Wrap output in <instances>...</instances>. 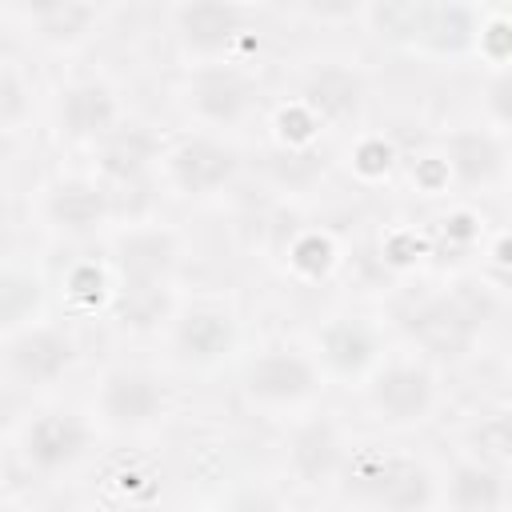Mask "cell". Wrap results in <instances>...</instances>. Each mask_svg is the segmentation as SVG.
Segmentation results:
<instances>
[{
  "mask_svg": "<svg viewBox=\"0 0 512 512\" xmlns=\"http://www.w3.org/2000/svg\"><path fill=\"white\" fill-rule=\"evenodd\" d=\"M352 488L392 512H416L432 496V480L412 460H360L352 472Z\"/></svg>",
  "mask_w": 512,
  "mask_h": 512,
  "instance_id": "obj_1",
  "label": "cell"
},
{
  "mask_svg": "<svg viewBox=\"0 0 512 512\" xmlns=\"http://www.w3.org/2000/svg\"><path fill=\"white\" fill-rule=\"evenodd\" d=\"M248 392L256 400H268V404H292V400H304L312 388H316V376L308 368V360L292 356V352H268L260 356L248 376H244Z\"/></svg>",
  "mask_w": 512,
  "mask_h": 512,
  "instance_id": "obj_4",
  "label": "cell"
},
{
  "mask_svg": "<svg viewBox=\"0 0 512 512\" xmlns=\"http://www.w3.org/2000/svg\"><path fill=\"white\" fill-rule=\"evenodd\" d=\"M104 512H136V508H104Z\"/></svg>",
  "mask_w": 512,
  "mask_h": 512,
  "instance_id": "obj_26",
  "label": "cell"
},
{
  "mask_svg": "<svg viewBox=\"0 0 512 512\" xmlns=\"http://www.w3.org/2000/svg\"><path fill=\"white\" fill-rule=\"evenodd\" d=\"M84 448H88V428L64 412L40 416L24 436V452L36 468H64V464L80 460Z\"/></svg>",
  "mask_w": 512,
  "mask_h": 512,
  "instance_id": "obj_6",
  "label": "cell"
},
{
  "mask_svg": "<svg viewBox=\"0 0 512 512\" xmlns=\"http://www.w3.org/2000/svg\"><path fill=\"white\" fill-rule=\"evenodd\" d=\"M172 260H176L172 236L136 232V236L120 240V272L132 288H156V280L172 268Z\"/></svg>",
  "mask_w": 512,
  "mask_h": 512,
  "instance_id": "obj_11",
  "label": "cell"
},
{
  "mask_svg": "<svg viewBox=\"0 0 512 512\" xmlns=\"http://www.w3.org/2000/svg\"><path fill=\"white\" fill-rule=\"evenodd\" d=\"M124 320L132 324H152L160 312H164V292L160 288H124V304H120Z\"/></svg>",
  "mask_w": 512,
  "mask_h": 512,
  "instance_id": "obj_23",
  "label": "cell"
},
{
  "mask_svg": "<svg viewBox=\"0 0 512 512\" xmlns=\"http://www.w3.org/2000/svg\"><path fill=\"white\" fill-rule=\"evenodd\" d=\"M236 168V156L212 140H184L172 152V176L184 192H208L220 188Z\"/></svg>",
  "mask_w": 512,
  "mask_h": 512,
  "instance_id": "obj_7",
  "label": "cell"
},
{
  "mask_svg": "<svg viewBox=\"0 0 512 512\" xmlns=\"http://www.w3.org/2000/svg\"><path fill=\"white\" fill-rule=\"evenodd\" d=\"M48 212L64 228H88L104 216V196L92 184H60L48 200Z\"/></svg>",
  "mask_w": 512,
  "mask_h": 512,
  "instance_id": "obj_17",
  "label": "cell"
},
{
  "mask_svg": "<svg viewBox=\"0 0 512 512\" xmlns=\"http://www.w3.org/2000/svg\"><path fill=\"white\" fill-rule=\"evenodd\" d=\"M476 440H480V452H484L492 464H500V460L508 456V444H512V440H508V420L496 416V420L480 424V436H476Z\"/></svg>",
  "mask_w": 512,
  "mask_h": 512,
  "instance_id": "obj_24",
  "label": "cell"
},
{
  "mask_svg": "<svg viewBox=\"0 0 512 512\" xmlns=\"http://www.w3.org/2000/svg\"><path fill=\"white\" fill-rule=\"evenodd\" d=\"M192 104L208 120H236L252 104V84L232 68H208L192 84Z\"/></svg>",
  "mask_w": 512,
  "mask_h": 512,
  "instance_id": "obj_10",
  "label": "cell"
},
{
  "mask_svg": "<svg viewBox=\"0 0 512 512\" xmlns=\"http://www.w3.org/2000/svg\"><path fill=\"white\" fill-rule=\"evenodd\" d=\"M452 172L464 184H488L500 172V148L484 132H460L452 136Z\"/></svg>",
  "mask_w": 512,
  "mask_h": 512,
  "instance_id": "obj_16",
  "label": "cell"
},
{
  "mask_svg": "<svg viewBox=\"0 0 512 512\" xmlns=\"http://www.w3.org/2000/svg\"><path fill=\"white\" fill-rule=\"evenodd\" d=\"M148 160H152V140L140 128L112 136L104 148V172H112V176H136Z\"/></svg>",
  "mask_w": 512,
  "mask_h": 512,
  "instance_id": "obj_19",
  "label": "cell"
},
{
  "mask_svg": "<svg viewBox=\"0 0 512 512\" xmlns=\"http://www.w3.org/2000/svg\"><path fill=\"white\" fill-rule=\"evenodd\" d=\"M324 348H328V356H332L340 368H360V364L372 356V340H368V332L356 328V324H336V328H328Z\"/></svg>",
  "mask_w": 512,
  "mask_h": 512,
  "instance_id": "obj_21",
  "label": "cell"
},
{
  "mask_svg": "<svg viewBox=\"0 0 512 512\" xmlns=\"http://www.w3.org/2000/svg\"><path fill=\"white\" fill-rule=\"evenodd\" d=\"M100 404H104V416L112 424H148L160 404H164V392L160 384L148 376V372H136V368H120L104 380V392H100Z\"/></svg>",
  "mask_w": 512,
  "mask_h": 512,
  "instance_id": "obj_5",
  "label": "cell"
},
{
  "mask_svg": "<svg viewBox=\"0 0 512 512\" xmlns=\"http://www.w3.org/2000/svg\"><path fill=\"white\" fill-rule=\"evenodd\" d=\"M244 24V8L236 4H184L176 12V28L188 48L196 52H216L224 48Z\"/></svg>",
  "mask_w": 512,
  "mask_h": 512,
  "instance_id": "obj_8",
  "label": "cell"
},
{
  "mask_svg": "<svg viewBox=\"0 0 512 512\" xmlns=\"http://www.w3.org/2000/svg\"><path fill=\"white\" fill-rule=\"evenodd\" d=\"M432 376L424 368H412V364H392L376 376L372 384V404L384 420L392 424H412L420 420L428 408H432Z\"/></svg>",
  "mask_w": 512,
  "mask_h": 512,
  "instance_id": "obj_3",
  "label": "cell"
},
{
  "mask_svg": "<svg viewBox=\"0 0 512 512\" xmlns=\"http://www.w3.org/2000/svg\"><path fill=\"white\" fill-rule=\"evenodd\" d=\"M36 304H40V288H36V280L16 276V272H4V276H0V324H16V320H24Z\"/></svg>",
  "mask_w": 512,
  "mask_h": 512,
  "instance_id": "obj_22",
  "label": "cell"
},
{
  "mask_svg": "<svg viewBox=\"0 0 512 512\" xmlns=\"http://www.w3.org/2000/svg\"><path fill=\"white\" fill-rule=\"evenodd\" d=\"M8 360H12L16 376L40 384V380H52V376H60V372L68 368L72 344H68V336H60V332H52V328H36V332H24V336L8 348Z\"/></svg>",
  "mask_w": 512,
  "mask_h": 512,
  "instance_id": "obj_9",
  "label": "cell"
},
{
  "mask_svg": "<svg viewBox=\"0 0 512 512\" xmlns=\"http://www.w3.org/2000/svg\"><path fill=\"white\" fill-rule=\"evenodd\" d=\"M452 500H456L460 512H492L500 504V480H496V472L492 468H476V464L456 468Z\"/></svg>",
  "mask_w": 512,
  "mask_h": 512,
  "instance_id": "obj_18",
  "label": "cell"
},
{
  "mask_svg": "<svg viewBox=\"0 0 512 512\" xmlns=\"http://www.w3.org/2000/svg\"><path fill=\"white\" fill-rule=\"evenodd\" d=\"M116 120V100L100 84H80L64 96V124L72 136H100Z\"/></svg>",
  "mask_w": 512,
  "mask_h": 512,
  "instance_id": "obj_13",
  "label": "cell"
},
{
  "mask_svg": "<svg viewBox=\"0 0 512 512\" xmlns=\"http://www.w3.org/2000/svg\"><path fill=\"white\" fill-rule=\"evenodd\" d=\"M292 464H296V472L304 476V480H328L332 472H336V464H340V440H336V432L328 428V424H308V428H300L296 432V440H292Z\"/></svg>",
  "mask_w": 512,
  "mask_h": 512,
  "instance_id": "obj_15",
  "label": "cell"
},
{
  "mask_svg": "<svg viewBox=\"0 0 512 512\" xmlns=\"http://www.w3.org/2000/svg\"><path fill=\"white\" fill-rule=\"evenodd\" d=\"M176 344L192 360H216L232 348V320L224 312H192L180 320Z\"/></svg>",
  "mask_w": 512,
  "mask_h": 512,
  "instance_id": "obj_14",
  "label": "cell"
},
{
  "mask_svg": "<svg viewBox=\"0 0 512 512\" xmlns=\"http://www.w3.org/2000/svg\"><path fill=\"white\" fill-rule=\"evenodd\" d=\"M92 16H96V12H92L88 4H48V8L36 12L40 32H44L48 40H76V36L88 28Z\"/></svg>",
  "mask_w": 512,
  "mask_h": 512,
  "instance_id": "obj_20",
  "label": "cell"
},
{
  "mask_svg": "<svg viewBox=\"0 0 512 512\" xmlns=\"http://www.w3.org/2000/svg\"><path fill=\"white\" fill-rule=\"evenodd\" d=\"M408 328H412V336H416L424 348H432V352H440V356H460V352L472 344L476 312H472L464 300L440 296V300L420 304V308L412 312Z\"/></svg>",
  "mask_w": 512,
  "mask_h": 512,
  "instance_id": "obj_2",
  "label": "cell"
},
{
  "mask_svg": "<svg viewBox=\"0 0 512 512\" xmlns=\"http://www.w3.org/2000/svg\"><path fill=\"white\" fill-rule=\"evenodd\" d=\"M304 96H308V104H312L320 116H328V120H348V116L360 112L364 84H360V76L348 72V68H320V72L308 80Z\"/></svg>",
  "mask_w": 512,
  "mask_h": 512,
  "instance_id": "obj_12",
  "label": "cell"
},
{
  "mask_svg": "<svg viewBox=\"0 0 512 512\" xmlns=\"http://www.w3.org/2000/svg\"><path fill=\"white\" fill-rule=\"evenodd\" d=\"M228 512H272V500H264V496H240Z\"/></svg>",
  "mask_w": 512,
  "mask_h": 512,
  "instance_id": "obj_25",
  "label": "cell"
}]
</instances>
